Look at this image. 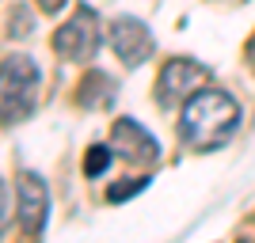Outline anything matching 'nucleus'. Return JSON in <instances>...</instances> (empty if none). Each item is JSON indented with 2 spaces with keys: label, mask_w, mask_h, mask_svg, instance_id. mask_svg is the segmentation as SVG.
Wrapping results in <instances>:
<instances>
[{
  "label": "nucleus",
  "mask_w": 255,
  "mask_h": 243,
  "mask_svg": "<svg viewBox=\"0 0 255 243\" xmlns=\"http://www.w3.org/2000/svg\"><path fill=\"white\" fill-rule=\"evenodd\" d=\"M38 65L23 53H8L4 57V69H0V114H4V126H15L34 110L38 103Z\"/></svg>",
  "instance_id": "2"
},
{
  "label": "nucleus",
  "mask_w": 255,
  "mask_h": 243,
  "mask_svg": "<svg viewBox=\"0 0 255 243\" xmlns=\"http://www.w3.org/2000/svg\"><path fill=\"white\" fill-rule=\"evenodd\" d=\"M111 152H115L111 145L88 148V160H84V175H88V179H96V175H103V171L111 167Z\"/></svg>",
  "instance_id": "8"
},
{
  "label": "nucleus",
  "mask_w": 255,
  "mask_h": 243,
  "mask_svg": "<svg viewBox=\"0 0 255 243\" xmlns=\"http://www.w3.org/2000/svg\"><path fill=\"white\" fill-rule=\"evenodd\" d=\"M65 4H69V0H38V8H42L46 15H57V11H61Z\"/></svg>",
  "instance_id": "10"
},
{
  "label": "nucleus",
  "mask_w": 255,
  "mask_h": 243,
  "mask_svg": "<svg viewBox=\"0 0 255 243\" xmlns=\"http://www.w3.org/2000/svg\"><path fill=\"white\" fill-rule=\"evenodd\" d=\"M236 122H240V110L225 91H213L202 87L198 95H191L183 103V141L198 152H213V148H225L229 137L236 133Z\"/></svg>",
  "instance_id": "1"
},
{
  "label": "nucleus",
  "mask_w": 255,
  "mask_h": 243,
  "mask_svg": "<svg viewBox=\"0 0 255 243\" xmlns=\"http://www.w3.org/2000/svg\"><path fill=\"white\" fill-rule=\"evenodd\" d=\"M15 194H19V224L23 232L38 236L46 228V213H50V194H46V182L31 171H23L15 179Z\"/></svg>",
  "instance_id": "7"
},
{
  "label": "nucleus",
  "mask_w": 255,
  "mask_h": 243,
  "mask_svg": "<svg viewBox=\"0 0 255 243\" xmlns=\"http://www.w3.org/2000/svg\"><path fill=\"white\" fill-rule=\"evenodd\" d=\"M206 80H210V69H206V65L191 61V57H175V61H168L164 69H160L156 103L164 106V110H171V106L187 103L191 95H198Z\"/></svg>",
  "instance_id": "4"
},
{
  "label": "nucleus",
  "mask_w": 255,
  "mask_h": 243,
  "mask_svg": "<svg viewBox=\"0 0 255 243\" xmlns=\"http://www.w3.org/2000/svg\"><path fill=\"white\" fill-rule=\"evenodd\" d=\"M107 42H111V50H115V57L122 65H145L152 57V50H156V42H152V31L145 27L141 19H133V15H118V19H111V27H107Z\"/></svg>",
  "instance_id": "5"
},
{
  "label": "nucleus",
  "mask_w": 255,
  "mask_h": 243,
  "mask_svg": "<svg viewBox=\"0 0 255 243\" xmlns=\"http://www.w3.org/2000/svg\"><path fill=\"white\" fill-rule=\"evenodd\" d=\"M248 57H252V69H255V38L248 42Z\"/></svg>",
  "instance_id": "12"
},
{
  "label": "nucleus",
  "mask_w": 255,
  "mask_h": 243,
  "mask_svg": "<svg viewBox=\"0 0 255 243\" xmlns=\"http://www.w3.org/2000/svg\"><path fill=\"white\" fill-rule=\"evenodd\" d=\"M11 221V182H4V228Z\"/></svg>",
  "instance_id": "11"
},
{
  "label": "nucleus",
  "mask_w": 255,
  "mask_h": 243,
  "mask_svg": "<svg viewBox=\"0 0 255 243\" xmlns=\"http://www.w3.org/2000/svg\"><path fill=\"white\" fill-rule=\"evenodd\" d=\"M111 148L129 163H152L160 156V145L145 126H137L133 118H118L111 129Z\"/></svg>",
  "instance_id": "6"
},
{
  "label": "nucleus",
  "mask_w": 255,
  "mask_h": 243,
  "mask_svg": "<svg viewBox=\"0 0 255 243\" xmlns=\"http://www.w3.org/2000/svg\"><path fill=\"white\" fill-rule=\"evenodd\" d=\"M137 190H145V179H122V186L111 190V201H122V198H129V194H137Z\"/></svg>",
  "instance_id": "9"
},
{
  "label": "nucleus",
  "mask_w": 255,
  "mask_h": 243,
  "mask_svg": "<svg viewBox=\"0 0 255 243\" xmlns=\"http://www.w3.org/2000/svg\"><path fill=\"white\" fill-rule=\"evenodd\" d=\"M99 42H103V34H99V15L92 8H76V15L53 34V53H57L61 61L84 65V61H92L99 53Z\"/></svg>",
  "instance_id": "3"
}]
</instances>
